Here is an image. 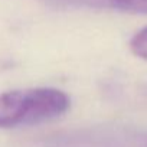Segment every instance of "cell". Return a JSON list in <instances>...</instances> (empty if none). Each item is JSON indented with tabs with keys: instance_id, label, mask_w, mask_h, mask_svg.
<instances>
[{
	"instance_id": "6da1fadb",
	"label": "cell",
	"mask_w": 147,
	"mask_h": 147,
	"mask_svg": "<svg viewBox=\"0 0 147 147\" xmlns=\"http://www.w3.org/2000/svg\"><path fill=\"white\" fill-rule=\"evenodd\" d=\"M71 107L69 97L49 87L13 90L0 94V128L36 125L63 115Z\"/></svg>"
},
{
	"instance_id": "7a4b0ae2",
	"label": "cell",
	"mask_w": 147,
	"mask_h": 147,
	"mask_svg": "<svg viewBox=\"0 0 147 147\" xmlns=\"http://www.w3.org/2000/svg\"><path fill=\"white\" fill-rule=\"evenodd\" d=\"M55 7L110 9L134 15H147V0H43Z\"/></svg>"
},
{
	"instance_id": "3957f363",
	"label": "cell",
	"mask_w": 147,
	"mask_h": 147,
	"mask_svg": "<svg viewBox=\"0 0 147 147\" xmlns=\"http://www.w3.org/2000/svg\"><path fill=\"white\" fill-rule=\"evenodd\" d=\"M130 48L136 56L147 61V28L138 30L133 36V39L130 42Z\"/></svg>"
}]
</instances>
